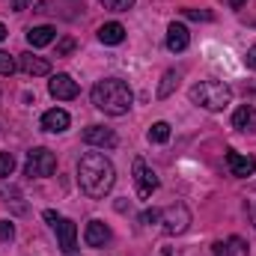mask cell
I'll return each mask as SVG.
<instances>
[{"mask_svg":"<svg viewBox=\"0 0 256 256\" xmlns=\"http://www.w3.org/2000/svg\"><path fill=\"white\" fill-rule=\"evenodd\" d=\"M116 182V170L104 152H86L78 161V185L90 200H104Z\"/></svg>","mask_w":256,"mask_h":256,"instance_id":"1","label":"cell"},{"mask_svg":"<svg viewBox=\"0 0 256 256\" xmlns=\"http://www.w3.org/2000/svg\"><path fill=\"white\" fill-rule=\"evenodd\" d=\"M92 104L108 114V116H126L134 104V92L126 80L120 78H104L92 86Z\"/></svg>","mask_w":256,"mask_h":256,"instance_id":"2","label":"cell"},{"mask_svg":"<svg viewBox=\"0 0 256 256\" xmlns=\"http://www.w3.org/2000/svg\"><path fill=\"white\" fill-rule=\"evenodd\" d=\"M188 96L196 108H206V110H224L232 102V90L224 80H200L191 86Z\"/></svg>","mask_w":256,"mask_h":256,"instance_id":"3","label":"cell"},{"mask_svg":"<svg viewBox=\"0 0 256 256\" xmlns=\"http://www.w3.org/2000/svg\"><path fill=\"white\" fill-rule=\"evenodd\" d=\"M54 170H57V155H54L51 149L36 146V149L27 152L24 173H27L30 179H48V176H54Z\"/></svg>","mask_w":256,"mask_h":256,"instance_id":"4","label":"cell"},{"mask_svg":"<svg viewBox=\"0 0 256 256\" xmlns=\"http://www.w3.org/2000/svg\"><path fill=\"white\" fill-rule=\"evenodd\" d=\"M48 224H51V230L57 232V238H60V248H63V254L74 256V250H78V226L68 220V218H63V214H57V212H45L42 214Z\"/></svg>","mask_w":256,"mask_h":256,"instance_id":"5","label":"cell"},{"mask_svg":"<svg viewBox=\"0 0 256 256\" xmlns=\"http://www.w3.org/2000/svg\"><path fill=\"white\" fill-rule=\"evenodd\" d=\"M158 224H161V230H164L167 236H182V232L191 226V212H188V206H182V202H173V206L161 208V218H158Z\"/></svg>","mask_w":256,"mask_h":256,"instance_id":"6","label":"cell"},{"mask_svg":"<svg viewBox=\"0 0 256 256\" xmlns=\"http://www.w3.org/2000/svg\"><path fill=\"white\" fill-rule=\"evenodd\" d=\"M134 185H137V196L140 200H146V196H152L158 191V176L143 158H134Z\"/></svg>","mask_w":256,"mask_h":256,"instance_id":"7","label":"cell"},{"mask_svg":"<svg viewBox=\"0 0 256 256\" xmlns=\"http://www.w3.org/2000/svg\"><path fill=\"white\" fill-rule=\"evenodd\" d=\"M226 167H230V173H232V176L248 179V176H254V173H256V158H254V155H242V152L230 149V152H226Z\"/></svg>","mask_w":256,"mask_h":256,"instance_id":"8","label":"cell"},{"mask_svg":"<svg viewBox=\"0 0 256 256\" xmlns=\"http://www.w3.org/2000/svg\"><path fill=\"white\" fill-rule=\"evenodd\" d=\"M48 90H51V96L57 98V102H68V98H74L80 90H78V84L72 80V74H54L51 78V84H48Z\"/></svg>","mask_w":256,"mask_h":256,"instance_id":"9","label":"cell"},{"mask_svg":"<svg viewBox=\"0 0 256 256\" xmlns=\"http://www.w3.org/2000/svg\"><path fill=\"white\" fill-rule=\"evenodd\" d=\"M84 140H86L90 146H102V149H114V146H116V134H114V128H104V126L84 128Z\"/></svg>","mask_w":256,"mask_h":256,"instance_id":"10","label":"cell"},{"mask_svg":"<svg viewBox=\"0 0 256 256\" xmlns=\"http://www.w3.org/2000/svg\"><path fill=\"white\" fill-rule=\"evenodd\" d=\"M188 45H191V33H188V27L173 21V24L167 27V48H170L173 54H182V51H188Z\"/></svg>","mask_w":256,"mask_h":256,"instance_id":"11","label":"cell"},{"mask_svg":"<svg viewBox=\"0 0 256 256\" xmlns=\"http://www.w3.org/2000/svg\"><path fill=\"white\" fill-rule=\"evenodd\" d=\"M72 126V116L66 114L63 108H51L42 114V131H51V134H60Z\"/></svg>","mask_w":256,"mask_h":256,"instance_id":"12","label":"cell"},{"mask_svg":"<svg viewBox=\"0 0 256 256\" xmlns=\"http://www.w3.org/2000/svg\"><path fill=\"white\" fill-rule=\"evenodd\" d=\"M84 242L90 248H104L110 242V226L104 220H90L86 224V232H84Z\"/></svg>","mask_w":256,"mask_h":256,"instance_id":"13","label":"cell"},{"mask_svg":"<svg viewBox=\"0 0 256 256\" xmlns=\"http://www.w3.org/2000/svg\"><path fill=\"white\" fill-rule=\"evenodd\" d=\"M248 254H250V248L238 236H230V238H224L212 248V256H248Z\"/></svg>","mask_w":256,"mask_h":256,"instance_id":"14","label":"cell"},{"mask_svg":"<svg viewBox=\"0 0 256 256\" xmlns=\"http://www.w3.org/2000/svg\"><path fill=\"white\" fill-rule=\"evenodd\" d=\"M18 68H21L24 74L39 78V74H48V72H51V63H48L45 57H36L33 51H27V54H21V57H18Z\"/></svg>","mask_w":256,"mask_h":256,"instance_id":"15","label":"cell"},{"mask_svg":"<svg viewBox=\"0 0 256 256\" xmlns=\"http://www.w3.org/2000/svg\"><path fill=\"white\" fill-rule=\"evenodd\" d=\"M98 39L104 45H120V42H126V27L120 21H108V24L98 27Z\"/></svg>","mask_w":256,"mask_h":256,"instance_id":"16","label":"cell"},{"mask_svg":"<svg viewBox=\"0 0 256 256\" xmlns=\"http://www.w3.org/2000/svg\"><path fill=\"white\" fill-rule=\"evenodd\" d=\"M54 39H57V30L48 27V24H42V27H30V30H27V42H30L33 48H45V45H51Z\"/></svg>","mask_w":256,"mask_h":256,"instance_id":"17","label":"cell"},{"mask_svg":"<svg viewBox=\"0 0 256 256\" xmlns=\"http://www.w3.org/2000/svg\"><path fill=\"white\" fill-rule=\"evenodd\" d=\"M232 126L238 128V131H256V108L254 104H242L232 114Z\"/></svg>","mask_w":256,"mask_h":256,"instance_id":"18","label":"cell"},{"mask_svg":"<svg viewBox=\"0 0 256 256\" xmlns=\"http://www.w3.org/2000/svg\"><path fill=\"white\" fill-rule=\"evenodd\" d=\"M179 86V72H164V78H161V86H158V98H167L173 90Z\"/></svg>","mask_w":256,"mask_h":256,"instance_id":"19","label":"cell"},{"mask_svg":"<svg viewBox=\"0 0 256 256\" xmlns=\"http://www.w3.org/2000/svg\"><path fill=\"white\" fill-rule=\"evenodd\" d=\"M170 140V122H155L149 128V143H167Z\"/></svg>","mask_w":256,"mask_h":256,"instance_id":"20","label":"cell"},{"mask_svg":"<svg viewBox=\"0 0 256 256\" xmlns=\"http://www.w3.org/2000/svg\"><path fill=\"white\" fill-rule=\"evenodd\" d=\"M12 170H15V158H12V152H0V179L12 176Z\"/></svg>","mask_w":256,"mask_h":256,"instance_id":"21","label":"cell"},{"mask_svg":"<svg viewBox=\"0 0 256 256\" xmlns=\"http://www.w3.org/2000/svg\"><path fill=\"white\" fill-rule=\"evenodd\" d=\"M102 6L110 9V12H128L134 6V0H102Z\"/></svg>","mask_w":256,"mask_h":256,"instance_id":"22","label":"cell"},{"mask_svg":"<svg viewBox=\"0 0 256 256\" xmlns=\"http://www.w3.org/2000/svg\"><path fill=\"white\" fill-rule=\"evenodd\" d=\"M74 45H78V42H74L72 36H66V39H60V42H57V57H68V54L74 51Z\"/></svg>","mask_w":256,"mask_h":256,"instance_id":"23","label":"cell"},{"mask_svg":"<svg viewBox=\"0 0 256 256\" xmlns=\"http://www.w3.org/2000/svg\"><path fill=\"white\" fill-rule=\"evenodd\" d=\"M18 66H15V60L6 54V51H0V74H12Z\"/></svg>","mask_w":256,"mask_h":256,"instance_id":"24","label":"cell"},{"mask_svg":"<svg viewBox=\"0 0 256 256\" xmlns=\"http://www.w3.org/2000/svg\"><path fill=\"white\" fill-rule=\"evenodd\" d=\"M0 238H3V242H12V238H15V226H12V220H0Z\"/></svg>","mask_w":256,"mask_h":256,"instance_id":"25","label":"cell"},{"mask_svg":"<svg viewBox=\"0 0 256 256\" xmlns=\"http://www.w3.org/2000/svg\"><path fill=\"white\" fill-rule=\"evenodd\" d=\"M185 15L194 21H212V12L208 9H185Z\"/></svg>","mask_w":256,"mask_h":256,"instance_id":"26","label":"cell"},{"mask_svg":"<svg viewBox=\"0 0 256 256\" xmlns=\"http://www.w3.org/2000/svg\"><path fill=\"white\" fill-rule=\"evenodd\" d=\"M158 218H161L158 208H146V212L140 214V224H158Z\"/></svg>","mask_w":256,"mask_h":256,"instance_id":"27","label":"cell"},{"mask_svg":"<svg viewBox=\"0 0 256 256\" xmlns=\"http://www.w3.org/2000/svg\"><path fill=\"white\" fill-rule=\"evenodd\" d=\"M244 63H248V66L256 72V45H250V48H248V54H244Z\"/></svg>","mask_w":256,"mask_h":256,"instance_id":"28","label":"cell"},{"mask_svg":"<svg viewBox=\"0 0 256 256\" xmlns=\"http://www.w3.org/2000/svg\"><path fill=\"white\" fill-rule=\"evenodd\" d=\"M30 6V0H12V9L15 12H21V9H27Z\"/></svg>","mask_w":256,"mask_h":256,"instance_id":"29","label":"cell"},{"mask_svg":"<svg viewBox=\"0 0 256 256\" xmlns=\"http://www.w3.org/2000/svg\"><path fill=\"white\" fill-rule=\"evenodd\" d=\"M230 6H232V9H238V6H244V0H230Z\"/></svg>","mask_w":256,"mask_h":256,"instance_id":"30","label":"cell"},{"mask_svg":"<svg viewBox=\"0 0 256 256\" xmlns=\"http://www.w3.org/2000/svg\"><path fill=\"white\" fill-rule=\"evenodd\" d=\"M6 36H9V30H6V27H3V24H0V42H3V39H6Z\"/></svg>","mask_w":256,"mask_h":256,"instance_id":"31","label":"cell"},{"mask_svg":"<svg viewBox=\"0 0 256 256\" xmlns=\"http://www.w3.org/2000/svg\"><path fill=\"white\" fill-rule=\"evenodd\" d=\"M254 224H256V212H254Z\"/></svg>","mask_w":256,"mask_h":256,"instance_id":"32","label":"cell"}]
</instances>
